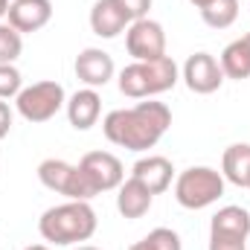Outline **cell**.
I'll list each match as a JSON object with an SVG mask.
<instances>
[{"mask_svg": "<svg viewBox=\"0 0 250 250\" xmlns=\"http://www.w3.org/2000/svg\"><path fill=\"white\" fill-rule=\"evenodd\" d=\"M209 233H224V236H250V212L245 207H236V204H227L221 207L212 218H209Z\"/></svg>", "mask_w": 250, "mask_h": 250, "instance_id": "obj_17", "label": "cell"}, {"mask_svg": "<svg viewBox=\"0 0 250 250\" xmlns=\"http://www.w3.org/2000/svg\"><path fill=\"white\" fill-rule=\"evenodd\" d=\"M245 41H248V47H250V32H248V35H245Z\"/></svg>", "mask_w": 250, "mask_h": 250, "instance_id": "obj_30", "label": "cell"}, {"mask_svg": "<svg viewBox=\"0 0 250 250\" xmlns=\"http://www.w3.org/2000/svg\"><path fill=\"white\" fill-rule=\"evenodd\" d=\"M201 12V21L209 26V29H227L236 23L239 18V0H209Z\"/></svg>", "mask_w": 250, "mask_h": 250, "instance_id": "obj_19", "label": "cell"}, {"mask_svg": "<svg viewBox=\"0 0 250 250\" xmlns=\"http://www.w3.org/2000/svg\"><path fill=\"white\" fill-rule=\"evenodd\" d=\"M151 204H154V195L143 187L137 178L123 181V187L117 189V209H120V215L128 218V221L143 218L151 209Z\"/></svg>", "mask_w": 250, "mask_h": 250, "instance_id": "obj_15", "label": "cell"}, {"mask_svg": "<svg viewBox=\"0 0 250 250\" xmlns=\"http://www.w3.org/2000/svg\"><path fill=\"white\" fill-rule=\"evenodd\" d=\"M221 175L233 187H250V143H233L221 154Z\"/></svg>", "mask_w": 250, "mask_h": 250, "instance_id": "obj_16", "label": "cell"}, {"mask_svg": "<svg viewBox=\"0 0 250 250\" xmlns=\"http://www.w3.org/2000/svg\"><path fill=\"white\" fill-rule=\"evenodd\" d=\"M172 125V111L166 102H137L134 108H117L102 120V131L108 143L128 151L154 148Z\"/></svg>", "mask_w": 250, "mask_h": 250, "instance_id": "obj_1", "label": "cell"}, {"mask_svg": "<svg viewBox=\"0 0 250 250\" xmlns=\"http://www.w3.org/2000/svg\"><path fill=\"white\" fill-rule=\"evenodd\" d=\"M224 175L212 166H189L175 175V201L184 209H207L224 195Z\"/></svg>", "mask_w": 250, "mask_h": 250, "instance_id": "obj_4", "label": "cell"}, {"mask_svg": "<svg viewBox=\"0 0 250 250\" xmlns=\"http://www.w3.org/2000/svg\"><path fill=\"white\" fill-rule=\"evenodd\" d=\"M218 64H221L224 79H236V82L250 79V47H248V41H245V38L230 41V44L224 47Z\"/></svg>", "mask_w": 250, "mask_h": 250, "instance_id": "obj_18", "label": "cell"}, {"mask_svg": "<svg viewBox=\"0 0 250 250\" xmlns=\"http://www.w3.org/2000/svg\"><path fill=\"white\" fill-rule=\"evenodd\" d=\"M207 250H248V239L224 236V233H209V248Z\"/></svg>", "mask_w": 250, "mask_h": 250, "instance_id": "obj_23", "label": "cell"}, {"mask_svg": "<svg viewBox=\"0 0 250 250\" xmlns=\"http://www.w3.org/2000/svg\"><path fill=\"white\" fill-rule=\"evenodd\" d=\"M128 26H131L128 15L114 0H96L93 3V9H90V29H93V35L111 41V38L123 35Z\"/></svg>", "mask_w": 250, "mask_h": 250, "instance_id": "obj_14", "label": "cell"}, {"mask_svg": "<svg viewBox=\"0 0 250 250\" xmlns=\"http://www.w3.org/2000/svg\"><path fill=\"white\" fill-rule=\"evenodd\" d=\"M67 120L76 131H90L93 125L99 123V114H102V96L93 90V87H82L76 90L73 96H67Z\"/></svg>", "mask_w": 250, "mask_h": 250, "instance_id": "obj_13", "label": "cell"}, {"mask_svg": "<svg viewBox=\"0 0 250 250\" xmlns=\"http://www.w3.org/2000/svg\"><path fill=\"white\" fill-rule=\"evenodd\" d=\"M23 53V35L9 26V23H0V64H15Z\"/></svg>", "mask_w": 250, "mask_h": 250, "instance_id": "obj_20", "label": "cell"}, {"mask_svg": "<svg viewBox=\"0 0 250 250\" xmlns=\"http://www.w3.org/2000/svg\"><path fill=\"white\" fill-rule=\"evenodd\" d=\"M38 181L50 192L64 195L67 201H90V198H96V192L87 184V178L82 175V169L67 163V160H59V157H47V160L38 163Z\"/></svg>", "mask_w": 250, "mask_h": 250, "instance_id": "obj_6", "label": "cell"}, {"mask_svg": "<svg viewBox=\"0 0 250 250\" xmlns=\"http://www.w3.org/2000/svg\"><path fill=\"white\" fill-rule=\"evenodd\" d=\"M79 169H82V175L87 178V184L93 187L96 195L111 192V189H120L125 181L123 160L117 154H111V151H87L79 160Z\"/></svg>", "mask_w": 250, "mask_h": 250, "instance_id": "obj_8", "label": "cell"}, {"mask_svg": "<svg viewBox=\"0 0 250 250\" xmlns=\"http://www.w3.org/2000/svg\"><path fill=\"white\" fill-rule=\"evenodd\" d=\"M125 50L134 62L163 59L166 56V29H163V23H157L151 18L134 21L125 29Z\"/></svg>", "mask_w": 250, "mask_h": 250, "instance_id": "obj_7", "label": "cell"}, {"mask_svg": "<svg viewBox=\"0 0 250 250\" xmlns=\"http://www.w3.org/2000/svg\"><path fill=\"white\" fill-rule=\"evenodd\" d=\"M67 105V93L59 82H35L26 84L18 96H15V108L26 123L38 125V123H50L59 111Z\"/></svg>", "mask_w": 250, "mask_h": 250, "instance_id": "obj_5", "label": "cell"}, {"mask_svg": "<svg viewBox=\"0 0 250 250\" xmlns=\"http://www.w3.org/2000/svg\"><path fill=\"white\" fill-rule=\"evenodd\" d=\"M12 131V108L6 105V99H0V140L9 137Z\"/></svg>", "mask_w": 250, "mask_h": 250, "instance_id": "obj_25", "label": "cell"}, {"mask_svg": "<svg viewBox=\"0 0 250 250\" xmlns=\"http://www.w3.org/2000/svg\"><path fill=\"white\" fill-rule=\"evenodd\" d=\"M181 79L192 93L198 96H209L215 93L221 84H224V73H221V64L215 56L209 53H192L181 70Z\"/></svg>", "mask_w": 250, "mask_h": 250, "instance_id": "obj_9", "label": "cell"}, {"mask_svg": "<svg viewBox=\"0 0 250 250\" xmlns=\"http://www.w3.org/2000/svg\"><path fill=\"white\" fill-rule=\"evenodd\" d=\"M73 250H99V248H93V245H79V248H73Z\"/></svg>", "mask_w": 250, "mask_h": 250, "instance_id": "obj_29", "label": "cell"}, {"mask_svg": "<svg viewBox=\"0 0 250 250\" xmlns=\"http://www.w3.org/2000/svg\"><path fill=\"white\" fill-rule=\"evenodd\" d=\"M189 3H192V6H195V9H204V6H207V3H209V0H189Z\"/></svg>", "mask_w": 250, "mask_h": 250, "instance_id": "obj_28", "label": "cell"}, {"mask_svg": "<svg viewBox=\"0 0 250 250\" xmlns=\"http://www.w3.org/2000/svg\"><path fill=\"white\" fill-rule=\"evenodd\" d=\"M23 250H53L50 245H29V248H23Z\"/></svg>", "mask_w": 250, "mask_h": 250, "instance_id": "obj_27", "label": "cell"}, {"mask_svg": "<svg viewBox=\"0 0 250 250\" xmlns=\"http://www.w3.org/2000/svg\"><path fill=\"white\" fill-rule=\"evenodd\" d=\"M181 82V67L172 56L154 59V62H131L120 70V93L128 99H151L166 90H172Z\"/></svg>", "mask_w": 250, "mask_h": 250, "instance_id": "obj_3", "label": "cell"}, {"mask_svg": "<svg viewBox=\"0 0 250 250\" xmlns=\"http://www.w3.org/2000/svg\"><path fill=\"white\" fill-rule=\"evenodd\" d=\"M131 178H137L151 195H163L166 189L172 187V181H175V166L163 154H148V157H140L134 163Z\"/></svg>", "mask_w": 250, "mask_h": 250, "instance_id": "obj_12", "label": "cell"}, {"mask_svg": "<svg viewBox=\"0 0 250 250\" xmlns=\"http://www.w3.org/2000/svg\"><path fill=\"white\" fill-rule=\"evenodd\" d=\"M6 23L15 26L21 35L38 32L53 21V3L50 0H12L6 12Z\"/></svg>", "mask_w": 250, "mask_h": 250, "instance_id": "obj_11", "label": "cell"}, {"mask_svg": "<svg viewBox=\"0 0 250 250\" xmlns=\"http://www.w3.org/2000/svg\"><path fill=\"white\" fill-rule=\"evenodd\" d=\"M128 250H154V248H151V245H148V242L143 239V242H134V245H131Z\"/></svg>", "mask_w": 250, "mask_h": 250, "instance_id": "obj_26", "label": "cell"}, {"mask_svg": "<svg viewBox=\"0 0 250 250\" xmlns=\"http://www.w3.org/2000/svg\"><path fill=\"white\" fill-rule=\"evenodd\" d=\"M73 70H76V79L84 84V87H105L111 79H114V73H117V64L111 59V53H105L102 47H84L79 56H76V64H73Z\"/></svg>", "mask_w": 250, "mask_h": 250, "instance_id": "obj_10", "label": "cell"}, {"mask_svg": "<svg viewBox=\"0 0 250 250\" xmlns=\"http://www.w3.org/2000/svg\"><path fill=\"white\" fill-rule=\"evenodd\" d=\"M146 242L154 250H184L181 236H178L175 230H169V227H154V230L146 236Z\"/></svg>", "mask_w": 250, "mask_h": 250, "instance_id": "obj_22", "label": "cell"}, {"mask_svg": "<svg viewBox=\"0 0 250 250\" xmlns=\"http://www.w3.org/2000/svg\"><path fill=\"white\" fill-rule=\"evenodd\" d=\"M99 227V218L90 207V201H64L59 207H50L38 218V233L47 245L73 248L82 242H90Z\"/></svg>", "mask_w": 250, "mask_h": 250, "instance_id": "obj_2", "label": "cell"}, {"mask_svg": "<svg viewBox=\"0 0 250 250\" xmlns=\"http://www.w3.org/2000/svg\"><path fill=\"white\" fill-rule=\"evenodd\" d=\"M23 90V76L15 64H0V99H15Z\"/></svg>", "mask_w": 250, "mask_h": 250, "instance_id": "obj_21", "label": "cell"}, {"mask_svg": "<svg viewBox=\"0 0 250 250\" xmlns=\"http://www.w3.org/2000/svg\"><path fill=\"white\" fill-rule=\"evenodd\" d=\"M114 3H117L125 15H128V21H131V23H134V21L148 18V9H151V0H114Z\"/></svg>", "mask_w": 250, "mask_h": 250, "instance_id": "obj_24", "label": "cell"}, {"mask_svg": "<svg viewBox=\"0 0 250 250\" xmlns=\"http://www.w3.org/2000/svg\"><path fill=\"white\" fill-rule=\"evenodd\" d=\"M248 189H250V187H248Z\"/></svg>", "mask_w": 250, "mask_h": 250, "instance_id": "obj_31", "label": "cell"}]
</instances>
